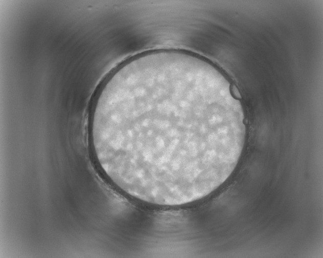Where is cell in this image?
<instances>
[{
	"label": "cell",
	"instance_id": "6da1fadb",
	"mask_svg": "<svg viewBox=\"0 0 323 258\" xmlns=\"http://www.w3.org/2000/svg\"><path fill=\"white\" fill-rule=\"evenodd\" d=\"M246 129L234 86L195 54L146 52L107 79L89 136L96 160L125 193L162 206L209 195L232 175Z\"/></svg>",
	"mask_w": 323,
	"mask_h": 258
}]
</instances>
